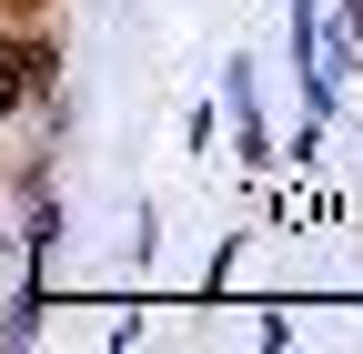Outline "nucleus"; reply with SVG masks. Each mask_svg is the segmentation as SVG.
Returning <instances> with one entry per match:
<instances>
[{
    "instance_id": "nucleus-1",
    "label": "nucleus",
    "mask_w": 363,
    "mask_h": 354,
    "mask_svg": "<svg viewBox=\"0 0 363 354\" xmlns=\"http://www.w3.org/2000/svg\"><path fill=\"white\" fill-rule=\"evenodd\" d=\"M51 81H61V51H51L40 31H11V41H0V122H11V112H30Z\"/></svg>"
},
{
    "instance_id": "nucleus-2",
    "label": "nucleus",
    "mask_w": 363,
    "mask_h": 354,
    "mask_svg": "<svg viewBox=\"0 0 363 354\" xmlns=\"http://www.w3.org/2000/svg\"><path fill=\"white\" fill-rule=\"evenodd\" d=\"M30 334H40V294L21 284L11 304H0V344H30Z\"/></svg>"
},
{
    "instance_id": "nucleus-3",
    "label": "nucleus",
    "mask_w": 363,
    "mask_h": 354,
    "mask_svg": "<svg viewBox=\"0 0 363 354\" xmlns=\"http://www.w3.org/2000/svg\"><path fill=\"white\" fill-rule=\"evenodd\" d=\"M21 243H30V263H40V253H51V243H61V203H51V193H40V203H30V223H21Z\"/></svg>"
},
{
    "instance_id": "nucleus-4",
    "label": "nucleus",
    "mask_w": 363,
    "mask_h": 354,
    "mask_svg": "<svg viewBox=\"0 0 363 354\" xmlns=\"http://www.w3.org/2000/svg\"><path fill=\"white\" fill-rule=\"evenodd\" d=\"M333 31L353 41V51H363V0H343V11H333Z\"/></svg>"
}]
</instances>
